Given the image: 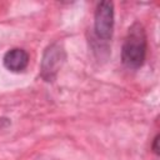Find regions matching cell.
I'll return each instance as SVG.
<instances>
[{
    "label": "cell",
    "mask_w": 160,
    "mask_h": 160,
    "mask_svg": "<svg viewBox=\"0 0 160 160\" xmlns=\"http://www.w3.org/2000/svg\"><path fill=\"white\" fill-rule=\"evenodd\" d=\"M146 55V35L141 24L134 22L125 38L121 48V60L122 64L130 69H139Z\"/></svg>",
    "instance_id": "cell-1"
},
{
    "label": "cell",
    "mask_w": 160,
    "mask_h": 160,
    "mask_svg": "<svg viewBox=\"0 0 160 160\" xmlns=\"http://www.w3.org/2000/svg\"><path fill=\"white\" fill-rule=\"evenodd\" d=\"M65 60V50L60 42H54L45 49L41 61V78L52 81Z\"/></svg>",
    "instance_id": "cell-2"
},
{
    "label": "cell",
    "mask_w": 160,
    "mask_h": 160,
    "mask_svg": "<svg viewBox=\"0 0 160 160\" xmlns=\"http://www.w3.org/2000/svg\"><path fill=\"white\" fill-rule=\"evenodd\" d=\"M114 29V4L111 1H100L95 10V34L102 40L112 36Z\"/></svg>",
    "instance_id": "cell-3"
},
{
    "label": "cell",
    "mask_w": 160,
    "mask_h": 160,
    "mask_svg": "<svg viewBox=\"0 0 160 160\" xmlns=\"http://www.w3.org/2000/svg\"><path fill=\"white\" fill-rule=\"evenodd\" d=\"M4 65L6 69H9L10 71H14V72H19V71H22L28 64H29V55L25 50L22 49H11L9 50L5 55H4Z\"/></svg>",
    "instance_id": "cell-4"
},
{
    "label": "cell",
    "mask_w": 160,
    "mask_h": 160,
    "mask_svg": "<svg viewBox=\"0 0 160 160\" xmlns=\"http://www.w3.org/2000/svg\"><path fill=\"white\" fill-rule=\"evenodd\" d=\"M152 150H154V152L156 154V155H159V135H156L155 136V139H154V144H152Z\"/></svg>",
    "instance_id": "cell-5"
}]
</instances>
